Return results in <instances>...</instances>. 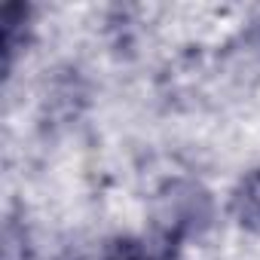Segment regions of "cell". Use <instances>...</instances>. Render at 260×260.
<instances>
[{"instance_id":"2","label":"cell","mask_w":260,"mask_h":260,"mask_svg":"<svg viewBox=\"0 0 260 260\" xmlns=\"http://www.w3.org/2000/svg\"><path fill=\"white\" fill-rule=\"evenodd\" d=\"M107 260H159V257L150 254V251L141 248V245H116Z\"/></svg>"},{"instance_id":"3","label":"cell","mask_w":260,"mask_h":260,"mask_svg":"<svg viewBox=\"0 0 260 260\" xmlns=\"http://www.w3.org/2000/svg\"><path fill=\"white\" fill-rule=\"evenodd\" d=\"M61 260H83V257H74V254H68V257H61Z\"/></svg>"},{"instance_id":"1","label":"cell","mask_w":260,"mask_h":260,"mask_svg":"<svg viewBox=\"0 0 260 260\" xmlns=\"http://www.w3.org/2000/svg\"><path fill=\"white\" fill-rule=\"evenodd\" d=\"M230 211L239 220V226L260 233V169H251L248 175H242V181L233 190Z\"/></svg>"}]
</instances>
